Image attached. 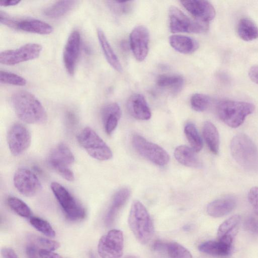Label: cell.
Listing matches in <instances>:
<instances>
[{"mask_svg":"<svg viewBox=\"0 0 258 258\" xmlns=\"http://www.w3.org/2000/svg\"><path fill=\"white\" fill-rule=\"evenodd\" d=\"M243 225L246 230L258 235V219L253 216H249L246 218Z\"/></svg>","mask_w":258,"mask_h":258,"instance_id":"obj_39","label":"cell"},{"mask_svg":"<svg viewBox=\"0 0 258 258\" xmlns=\"http://www.w3.org/2000/svg\"><path fill=\"white\" fill-rule=\"evenodd\" d=\"M7 202L9 207L16 214L24 218H30L32 212L29 206L21 199L9 197Z\"/></svg>","mask_w":258,"mask_h":258,"instance_id":"obj_32","label":"cell"},{"mask_svg":"<svg viewBox=\"0 0 258 258\" xmlns=\"http://www.w3.org/2000/svg\"><path fill=\"white\" fill-rule=\"evenodd\" d=\"M121 112L119 106L116 103L106 105L102 109L101 117L106 134L111 135L117 127Z\"/></svg>","mask_w":258,"mask_h":258,"instance_id":"obj_20","label":"cell"},{"mask_svg":"<svg viewBox=\"0 0 258 258\" xmlns=\"http://www.w3.org/2000/svg\"><path fill=\"white\" fill-rule=\"evenodd\" d=\"M28 239L29 243L33 244L40 249L53 251L59 247V243L56 241L34 234L29 235Z\"/></svg>","mask_w":258,"mask_h":258,"instance_id":"obj_33","label":"cell"},{"mask_svg":"<svg viewBox=\"0 0 258 258\" xmlns=\"http://www.w3.org/2000/svg\"><path fill=\"white\" fill-rule=\"evenodd\" d=\"M231 248V243L219 240L205 241L199 246L200 251L214 256L226 255L230 252Z\"/></svg>","mask_w":258,"mask_h":258,"instance_id":"obj_25","label":"cell"},{"mask_svg":"<svg viewBox=\"0 0 258 258\" xmlns=\"http://www.w3.org/2000/svg\"><path fill=\"white\" fill-rule=\"evenodd\" d=\"M165 251L171 258H192L191 253L177 242H166Z\"/></svg>","mask_w":258,"mask_h":258,"instance_id":"obj_34","label":"cell"},{"mask_svg":"<svg viewBox=\"0 0 258 258\" xmlns=\"http://www.w3.org/2000/svg\"><path fill=\"white\" fill-rule=\"evenodd\" d=\"M42 50L41 45L30 43L16 49L3 51L0 53V62L6 65H15L38 57Z\"/></svg>","mask_w":258,"mask_h":258,"instance_id":"obj_11","label":"cell"},{"mask_svg":"<svg viewBox=\"0 0 258 258\" xmlns=\"http://www.w3.org/2000/svg\"><path fill=\"white\" fill-rule=\"evenodd\" d=\"M236 205V200L233 197H225L210 203L207 212L211 217L218 218L230 213Z\"/></svg>","mask_w":258,"mask_h":258,"instance_id":"obj_21","label":"cell"},{"mask_svg":"<svg viewBox=\"0 0 258 258\" xmlns=\"http://www.w3.org/2000/svg\"><path fill=\"white\" fill-rule=\"evenodd\" d=\"M123 248V233L118 229L109 231L100 238L98 244V252L101 258H120Z\"/></svg>","mask_w":258,"mask_h":258,"instance_id":"obj_12","label":"cell"},{"mask_svg":"<svg viewBox=\"0 0 258 258\" xmlns=\"http://www.w3.org/2000/svg\"><path fill=\"white\" fill-rule=\"evenodd\" d=\"M50 187L68 218L78 221L85 217L86 213L83 206L63 186L58 182H53Z\"/></svg>","mask_w":258,"mask_h":258,"instance_id":"obj_7","label":"cell"},{"mask_svg":"<svg viewBox=\"0 0 258 258\" xmlns=\"http://www.w3.org/2000/svg\"><path fill=\"white\" fill-rule=\"evenodd\" d=\"M76 1H59L48 7L44 11L45 16L50 18H60L74 9L77 4Z\"/></svg>","mask_w":258,"mask_h":258,"instance_id":"obj_26","label":"cell"},{"mask_svg":"<svg viewBox=\"0 0 258 258\" xmlns=\"http://www.w3.org/2000/svg\"><path fill=\"white\" fill-rule=\"evenodd\" d=\"M1 253L3 258H19L15 251L10 248H3Z\"/></svg>","mask_w":258,"mask_h":258,"instance_id":"obj_42","label":"cell"},{"mask_svg":"<svg viewBox=\"0 0 258 258\" xmlns=\"http://www.w3.org/2000/svg\"><path fill=\"white\" fill-rule=\"evenodd\" d=\"M169 28L172 33H201L207 31L209 24L193 20L178 8L169 9Z\"/></svg>","mask_w":258,"mask_h":258,"instance_id":"obj_8","label":"cell"},{"mask_svg":"<svg viewBox=\"0 0 258 258\" xmlns=\"http://www.w3.org/2000/svg\"><path fill=\"white\" fill-rule=\"evenodd\" d=\"M203 134L205 141L210 149L214 154H217L219 149V135L216 126L211 122L204 123Z\"/></svg>","mask_w":258,"mask_h":258,"instance_id":"obj_28","label":"cell"},{"mask_svg":"<svg viewBox=\"0 0 258 258\" xmlns=\"http://www.w3.org/2000/svg\"><path fill=\"white\" fill-rule=\"evenodd\" d=\"M40 250L33 244L28 242L25 249L27 258H41L40 255Z\"/></svg>","mask_w":258,"mask_h":258,"instance_id":"obj_41","label":"cell"},{"mask_svg":"<svg viewBox=\"0 0 258 258\" xmlns=\"http://www.w3.org/2000/svg\"><path fill=\"white\" fill-rule=\"evenodd\" d=\"M174 155L176 160L184 166L194 168L202 166L196 152L185 145L177 147L174 150Z\"/></svg>","mask_w":258,"mask_h":258,"instance_id":"obj_23","label":"cell"},{"mask_svg":"<svg viewBox=\"0 0 258 258\" xmlns=\"http://www.w3.org/2000/svg\"><path fill=\"white\" fill-rule=\"evenodd\" d=\"M30 223L37 230L46 236L49 237H55V232L51 225L47 221L38 217H31L30 218Z\"/></svg>","mask_w":258,"mask_h":258,"instance_id":"obj_35","label":"cell"},{"mask_svg":"<svg viewBox=\"0 0 258 258\" xmlns=\"http://www.w3.org/2000/svg\"><path fill=\"white\" fill-rule=\"evenodd\" d=\"M184 130L191 148L196 152L200 151L203 148V142L195 124L192 122H187Z\"/></svg>","mask_w":258,"mask_h":258,"instance_id":"obj_31","label":"cell"},{"mask_svg":"<svg viewBox=\"0 0 258 258\" xmlns=\"http://www.w3.org/2000/svg\"><path fill=\"white\" fill-rule=\"evenodd\" d=\"M248 199L255 213L258 216V187L250 189L248 194Z\"/></svg>","mask_w":258,"mask_h":258,"instance_id":"obj_40","label":"cell"},{"mask_svg":"<svg viewBox=\"0 0 258 258\" xmlns=\"http://www.w3.org/2000/svg\"><path fill=\"white\" fill-rule=\"evenodd\" d=\"M128 223L138 241L147 243L154 234V226L150 215L143 204L138 200L132 203L128 217Z\"/></svg>","mask_w":258,"mask_h":258,"instance_id":"obj_3","label":"cell"},{"mask_svg":"<svg viewBox=\"0 0 258 258\" xmlns=\"http://www.w3.org/2000/svg\"><path fill=\"white\" fill-rule=\"evenodd\" d=\"M130 194V190L126 187L120 189L114 194L105 217L104 222L106 226H110L113 223L118 212L128 200Z\"/></svg>","mask_w":258,"mask_h":258,"instance_id":"obj_19","label":"cell"},{"mask_svg":"<svg viewBox=\"0 0 258 258\" xmlns=\"http://www.w3.org/2000/svg\"><path fill=\"white\" fill-rule=\"evenodd\" d=\"M150 34L148 29L143 25L135 27L130 35V44L136 59L144 60L149 51Z\"/></svg>","mask_w":258,"mask_h":258,"instance_id":"obj_15","label":"cell"},{"mask_svg":"<svg viewBox=\"0 0 258 258\" xmlns=\"http://www.w3.org/2000/svg\"><path fill=\"white\" fill-rule=\"evenodd\" d=\"M237 34L244 41H251L258 38V27L248 18H241L238 24Z\"/></svg>","mask_w":258,"mask_h":258,"instance_id":"obj_29","label":"cell"},{"mask_svg":"<svg viewBox=\"0 0 258 258\" xmlns=\"http://www.w3.org/2000/svg\"><path fill=\"white\" fill-rule=\"evenodd\" d=\"M133 1H107V5L109 9L117 15H124L130 13L133 9Z\"/></svg>","mask_w":258,"mask_h":258,"instance_id":"obj_37","label":"cell"},{"mask_svg":"<svg viewBox=\"0 0 258 258\" xmlns=\"http://www.w3.org/2000/svg\"><path fill=\"white\" fill-rule=\"evenodd\" d=\"M211 103L210 98L204 94L196 93L190 98V105L192 108L198 112L206 110Z\"/></svg>","mask_w":258,"mask_h":258,"instance_id":"obj_36","label":"cell"},{"mask_svg":"<svg viewBox=\"0 0 258 258\" xmlns=\"http://www.w3.org/2000/svg\"><path fill=\"white\" fill-rule=\"evenodd\" d=\"M182 5L198 21L208 23L212 20L216 14L213 5L203 0H186L180 1Z\"/></svg>","mask_w":258,"mask_h":258,"instance_id":"obj_17","label":"cell"},{"mask_svg":"<svg viewBox=\"0 0 258 258\" xmlns=\"http://www.w3.org/2000/svg\"><path fill=\"white\" fill-rule=\"evenodd\" d=\"M7 141L11 153L14 156H18L30 147L31 135L29 130L24 124L15 123L8 131Z\"/></svg>","mask_w":258,"mask_h":258,"instance_id":"obj_13","label":"cell"},{"mask_svg":"<svg viewBox=\"0 0 258 258\" xmlns=\"http://www.w3.org/2000/svg\"><path fill=\"white\" fill-rule=\"evenodd\" d=\"M21 2L20 1H0V6L3 7H9L16 6Z\"/></svg>","mask_w":258,"mask_h":258,"instance_id":"obj_45","label":"cell"},{"mask_svg":"<svg viewBox=\"0 0 258 258\" xmlns=\"http://www.w3.org/2000/svg\"><path fill=\"white\" fill-rule=\"evenodd\" d=\"M132 145L141 156L159 166H164L169 161L167 152L159 145L147 140L139 135H134Z\"/></svg>","mask_w":258,"mask_h":258,"instance_id":"obj_9","label":"cell"},{"mask_svg":"<svg viewBox=\"0 0 258 258\" xmlns=\"http://www.w3.org/2000/svg\"><path fill=\"white\" fill-rule=\"evenodd\" d=\"M0 81L2 83L15 86H24L27 81L22 77L9 72L1 70L0 71Z\"/></svg>","mask_w":258,"mask_h":258,"instance_id":"obj_38","label":"cell"},{"mask_svg":"<svg viewBox=\"0 0 258 258\" xmlns=\"http://www.w3.org/2000/svg\"><path fill=\"white\" fill-rule=\"evenodd\" d=\"M75 162L74 156L70 148L63 143H59L49 152L47 162L48 165L66 180L75 179L70 167Z\"/></svg>","mask_w":258,"mask_h":258,"instance_id":"obj_6","label":"cell"},{"mask_svg":"<svg viewBox=\"0 0 258 258\" xmlns=\"http://www.w3.org/2000/svg\"><path fill=\"white\" fill-rule=\"evenodd\" d=\"M2 24L20 31L42 35H47L53 31L52 27L42 21L34 19H17L1 12Z\"/></svg>","mask_w":258,"mask_h":258,"instance_id":"obj_10","label":"cell"},{"mask_svg":"<svg viewBox=\"0 0 258 258\" xmlns=\"http://www.w3.org/2000/svg\"><path fill=\"white\" fill-rule=\"evenodd\" d=\"M13 181L16 188L26 197L35 196L42 187L36 175L26 168H20L16 171Z\"/></svg>","mask_w":258,"mask_h":258,"instance_id":"obj_14","label":"cell"},{"mask_svg":"<svg viewBox=\"0 0 258 258\" xmlns=\"http://www.w3.org/2000/svg\"><path fill=\"white\" fill-rule=\"evenodd\" d=\"M77 140L86 152L95 159L105 161L112 157L110 148L90 127L83 128L79 133L77 136Z\"/></svg>","mask_w":258,"mask_h":258,"instance_id":"obj_5","label":"cell"},{"mask_svg":"<svg viewBox=\"0 0 258 258\" xmlns=\"http://www.w3.org/2000/svg\"><path fill=\"white\" fill-rule=\"evenodd\" d=\"M240 221V216L238 215H235L223 222L218 229V239L226 237L233 238L234 234Z\"/></svg>","mask_w":258,"mask_h":258,"instance_id":"obj_30","label":"cell"},{"mask_svg":"<svg viewBox=\"0 0 258 258\" xmlns=\"http://www.w3.org/2000/svg\"><path fill=\"white\" fill-rule=\"evenodd\" d=\"M12 102L17 116L29 124H42L47 118L46 111L39 100L32 93L19 91L12 97Z\"/></svg>","mask_w":258,"mask_h":258,"instance_id":"obj_1","label":"cell"},{"mask_svg":"<svg viewBox=\"0 0 258 258\" xmlns=\"http://www.w3.org/2000/svg\"><path fill=\"white\" fill-rule=\"evenodd\" d=\"M81 35L77 30L69 35L63 52V60L67 72L70 75L75 73L77 61L80 54Z\"/></svg>","mask_w":258,"mask_h":258,"instance_id":"obj_16","label":"cell"},{"mask_svg":"<svg viewBox=\"0 0 258 258\" xmlns=\"http://www.w3.org/2000/svg\"><path fill=\"white\" fill-rule=\"evenodd\" d=\"M40 255L41 258H64L53 251L41 249Z\"/></svg>","mask_w":258,"mask_h":258,"instance_id":"obj_43","label":"cell"},{"mask_svg":"<svg viewBox=\"0 0 258 258\" xmlns=\"http://www.w3.org/2000/svg\"><path fill=\"white\" fill-rule=\"evenodd\" d=\"M248 75L252 81L258 84V66H253L250 68Z\"/></svg>","mask_w":258,"mask_h":258,"instance_id":"obj_44","label":"cell"},{"mask_svg":"<svg viewBox=\"0 0 258 258\" xmlns=\"http://www.w3.org/2000/svg\"><path fill=\"white\" fill-rule=\"evenodd\" d=\"M123 258H138V257H137L135 256H133V255H127V256H125Z\"/></svg>","mask_w":258,"mask_h":258,"instance_id":"obj_46","label":"cell"},{"mask_svg":"<svg viewBox=\"0 0 258 258\" xmlns=\"http://www.w3.org/2000/svg\"><path fill=\"white\" fill-rule=\"evenodd\" d=\"M232 156L236 162L249 171H258V149L246 135L238 134L230 143Z\"/></svg>","mask_w":258,"mask_h":258,"instance_id":"obj_2","label":"cell"},{"mask_svg":"<svg viewBox=\"0 0 258 258\" xmlns=\"http://www.w3.org/2000/svg\"><path fill=\"white\" fill-rule=\"evenodd\" d=\"M97 37L104 55L109 64L116 71L122 72L121 64L105 34L101 29L97 30Z\"/></svg>","mask_w":258,"mask_h":258,"instance_id":"obj_24","label":"cell"},{"mask_svg":"<svg viewBox=\"0 0 258 258\" xmlns=\"http://www.w3.org/2000/svg\"><path fill=\"white\" fill-rule=\"evenodd\" d=\"M130 114L140 120H148L151 117V112L143 95L136 93L130 97L127 102Z\"/></svg>","mask_w":258,"mask_h":258,"instance_id":"obj_18","label":"cell"},{"mask_svg":"<svg viewBox=\"0 0 258 258\" xmlns=\"http://www.w3.org/2000/svg\"><path fill=\"white\" fill-rule=\"evenodd\" d=\"M216 109L219 117L223 122L231 127L236 128L253 112L254 106L246 102L223 100L218 103Z\"/></svg>","mask_w":258,"mask_h":258,"instance_id":"obj_4","label":"cell"},{"mask_svg":"<svg viewBox=\"0 0 258 258\" xmlns=\"http://www.w3.org/2000/svg\"><path fill=\"white\" fill-rule=\"evenodd\" d=\"M169 41L172 47L183 54L192 53L199 47V43L196 40L186 36L172 35Z\"/></svg>","mask_w":258,"mask_h":258,"instance_id":"obj_22","label":"cell"},{"mask_svg":"<svg viewBox=\"0 0 258 258\" xmlns=\"http://www.w3.org/2000/svg\"><path fill=\"white\" fill-rule=\"evenodd\" d=\"M156 84L160 88L168 89L173 93H177L182 89L184 80L178 75L162 74L157 77Z\"/></svg>","mask_w":258,"mask_h":258,"instance_id":"obj_27","label":"cell"}]
</instances>
